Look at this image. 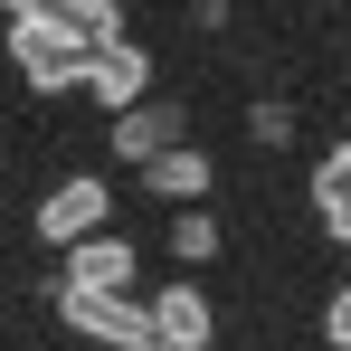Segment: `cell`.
Wrapping results in <instances>:
<instances>
[{"mask_svg":"<svg viewBox=\"0 0 351 351\" xmlns=\"http://www.w3.org/2000/svg\"><path fill=\"white\" fill-rule=\"evenodd\" d=\"M95 48H105V38H86V29H66V19H10V58H19V76H29L38 95L86 86V76H95Z\"/></svg>","mask_w":351,"mask_h":351,"instance_id":"obj_1","label":"cell"},{"mask_svg":"<svg viewBox=\"0 0 351 351\" xmlns=\"http://www.w3.org/2000/svg\"><path fill=\"white\" fill-rule=\"evenodd\" d=\"M58 313L86 332V342H105V351H162L152 313H133V294H95V285H66L58 276Z\"/></svg>","mask_w":351,"mask_h":351,"instance_id":"obj_2","label":"cell"},{"mask_svg":"<svg viewBox=\"0 0 351 351\" xmlns=\"http://www.w3.org/2000/svg\"><path fill=\"white\" fill-rule=\"evenodd\" d=\"M105 209H114V180H58L38 199V237L48 247H86V237H105Z\"/></svg>","mask_w":351,"mask_h":351,"instance_id":"obj_3","label":"cell"},{"mask_svg":"<svg viewBox=\"0 0 351 351\" xmlns=\"http://www.w3.org/2000/svg\"><path fill=\"white\" fill-rule=\"evenodd\" d=\"M86 86H95V105H114V114H123V105H143V86H152V58H143L133 38H105Z\"/></svg>","mask_w":351,"mask_h":351,"instance_id":"obj_4","label":"cell"},{"mask_svg":"<svg viewBox=\"0 0 351 351\" xmlns=\"http://www.w3.org/2000/svg\"><path fill=\"white\" fill-rule=\"evenodd\" d=\"M114 152H123V162L180 152V105H123V114H114Z\"/></svg>","mask_w":351,"mask_h":351,"instance_id":"obj_5","label":"cell"},{"mask_svg":"<svg viewBox=\"0 0 351 351\" xmlns=\"http://www.w3.org/2000/svg\"><path fill=\"white\" fill-rule=\"evenodd\" d=\"M66 285L123 294V285H133V247H123V237H86V247H66Z\"/></svg>","mask_w":351,"mask_h":351,"instance_id":"obj_6","label":"cell"},{"mask_svg":"<svg viewBox=\"0 0 351 351\" xmlns=\"http://www.w3.org/2000/svg\"><path fill=\"white\" fill-rule=\"evenodd\" d=\"M152 332L180 351H209V294L199 285H171V294H152Z\"/></svg>","mask_w":351,"mask_h":351,"instance_id":"obj_7","label":"cell"},{"mask_svg":"<svg viewBox=\"0 0 351 351\" xmlns=\"http://www.w3.org/2000/svg\"><path fill=\"white\" fill-rule=\"evenodd\" d=\"M10 19H66V29H86V38H123V10L114 0H0Z\"/></svg>","mask_w":351,"mask_h":351,"instance_id":"obj_8","label":"cell"},{"mask_svg":"<svg viewBox=\"0 0 351 351\" xmlns=\"http://www.w3.org/2000/svg\"><path fill=\"white\" fill-rule=\"evenodd\" d=\"M313 209H323V228H332V237L351 228V143H332V152L313 162Z\"/></svg>","mask_w":351,"mask_h":351,"instance_id":"obj_9","label":"cell"},{"mask_svg":"<svg viewBox=\"0 0 351 351\" xmlns=\"http://www.w3.org/2000/svg\"><path fill=\"white\" fill-rule=\"evenodd\" d=\"M152 190H162V199H199V190H209V162L180 143V152H162V162H152Z\"/></svg>","mask_w":351,"mask_h":351,"instance_id":"obj_10","label":"cell"},{"mask_svg":"<svg viewBox=\"0 0 351 351\" xmlns=\"http://www.w3.org/2000/svg\"><path fill=\"white\" fill-rule=\"evenodd\" d=\"M323 332H332V351H351V285L323 304Z\"/></svg>","mask_w":351,"mask_h":351,"instance_id":"obj_11","label":"cell"},{"mask_svg":"<svg viewBox=\"0 0 351 351\" xmlns=\"http://www.w3.org/2000/svg\"><path fill=\"white\" fill-rule=\"evenodd\" d=\"M171 247H180V256H209V247H219V228H209V219H180Z\"/></svg>","mask_w":351,"mask_h":351,"instance_id":"obj_12","label":"cell"},{"mask_svg":"<svg viewBox=\"0 0 351 351\" xmlns=\"http://www.w3.org/2000/svg\"><path fill=\"white\" fill-rule=\"evenodd\" d=\"M342 247H351V228H342Z\"/></svg>","mask_w":351,"mask_h":351,"instance_id":"obj_13","label":"cell"},{"mask_svg":"<svg viewBox=\"0 0 351 351\" xmlns=\"http://www.w3.org/2000/svg\"><path fill=\"white\" fill-rule=\"evenodd\" d=\"M162 351H180V342H162Z\"/></svg>","mask_w":351,"mask_h":351,"instance_id":"obj_14","label":"cell"}]
</instances>
